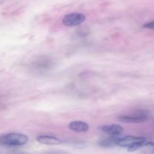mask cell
Segmentation results:
<instances>
[{
    "label": "cell",
    "instance_id": "9c48e42d",
    "mask_svg": "<svg viewBox=\"0 0 154 154\" xmlns=\"http://www.w3.org/2000/svg\"><path fill=\"white\" fill-rule=\"evenodd\" d=\"M142 147L143 148L147 149V150H148L151 153H154V142H152V141H146L145 144L143 145Z\"/></svg>",
    "mask_w": 154,
    "mask_h": 154
},
{
    "label": "cell",
    "instance_id": "6da1fadb",
    "mask_svg": "<svg viewBox=\"0 0 154 154\" xmlns=\"http://www.w3.org/2000/svg\"><path fill=\"white\" fill-rule=\"evenodd\" d=\"M147 141L146 138L144 137L126 136L123 138H117L116 140V145L120 147L128 148L129 152H134L141 148Z\"/></svg>",
    "mask_w": 154,
    "mask_h": 154
},
{
    "label": "cell",
    "instance_id": "52a82bcc",
    "mask_svg": "<svg viewBox=\"0 0 154 154\" xmlns=\"http://www.w3.org/2000/svg\"><path fill=\"white\" fill-rule=\"evenodd\" d=\"M37 141L45 145H60L63 144V141L60 139L49 135H39L37 137Z\"/></svg>",
    "mask_w": 154,
    "mask_h": 154
},
{
    "label": "cell",
    "instance_id": "ba28073f",
    "mask_svg": "<svg viewBox=\"0 0 154 154\" xmlns=\"http://www.w3.org/2000/svg\"><path fill=\"white\" fill-rule=\"evenodd\" d=\"M118 138V136H114V135H111L108 138H105V139L102 140V141H100L99 143V145L102 147H115L116 145V140Z\"/></svg>",
    "mask_w": 154,
    "mask_h": 154
},
{
    "label": "cell",
    "instance_id": "3957f363",
    "mask_svg": "<svg viewBox=\"0 0 154 154\" xmlns=\"http://www.w3.org/2000/svg\"><path fill=\"white\" fill-rule=\"evenodd\" d=\"M148 119V112L143 110H138L136 112L129 115H123L118 117V120L123 123H142Z\"/></svg>",
    "mask_w": 154,
    "mask_h": 154
},
{
    "label": "cell",
    "instance_id": "30bf717a",
    "mask_svg": "<svg viewBox=\"0 0 154 154\" xmlns=\"http://www.w3.org/2000/svg\"><path fill=\"white\" fill-rule=\"evenodd\" d=\"M143 28L154 30V20L150 21V22H148L147 23L144 24V25H143Z\"/></svg>",
    "mask_w": 154,
    "mask_h": 154
},
{
    "label": "cell",
    "instance_id": "277c9868",
    "mask_svg": "<svg viewBox=\"0 0 154 154\" xmlns=\"http://www.w3.org/2000/svg\"><path fill=\"white\" fill-rule=\"evenodd\" d=\"M86 20V16L81 13H71L66 14L63 19V23L66 26H76Z\"/></svg>",
    "mask_w": 154,
    "mask_h": 154
},
{
    "label": "cell",
    "instance_id": "5b68a950",
    "mask_svg": "<svg viewBox=\"0 0 154 154\" xmlns=\"http://www.w3.org/2000/svg\"><path fill=\"white\" fill-rule=\"evenodd\" d=\"M101 131L108 134L109 135H114V136H119L121 135L123 132V127L118 124H111L102 126L99 127Z\"/></svg>",
    "mask_w": 154,
    "mask_h": 154
},
{
    "label": "cell",
    "instance_id": "7a4b0ae2",
    "mask_svg": "<svg viewBox=\"0 0 154 154\" xmlns=\"http://www.w3.org/2000/svg\"><path fill=\"white\" fill-rule=\"evenodd\" d=\"M28 141L26 135L20 133H8L0 136V144L7 147L23 146Z\"/></svg>",
    "mask_w": 154,
    "mask_h": 154
},
{
    "label": "cell",
    "instance_id": "8992f818",
    "mask_svg": "<svg viewBox=\"0 0 154 154\" xmlns=\"http://www.w3.org/2000/svg\"><path fill=\"white\" fill-rule=\"evenodd\" d=\"M69 128L70 130L75 132H86L89 130V125L86 122L75 120L69 123Z\"/></svg>",
    "mask_w": 154,
    "mask_h": 154
}]
</instances>
